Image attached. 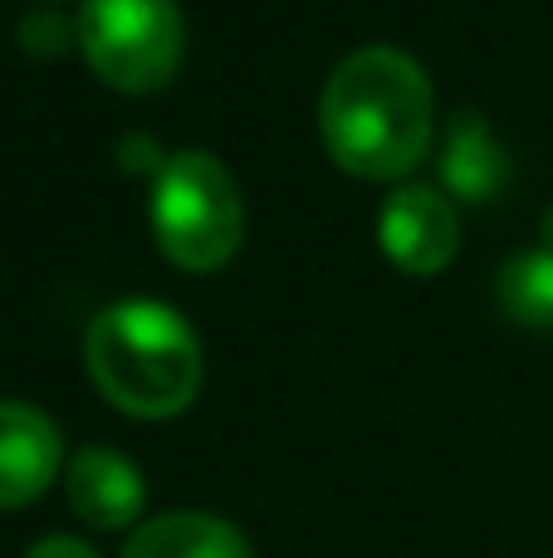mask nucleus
Masks as SVG:
<instances>
[{"mask_svg":"<svg viewBox=\"0 0 553 558\" xmlns=\"http://www.w3.org/2000/svg\"><path fill=\"white\" fill-rule=\"evenodd\" d=\"M437 94L407 49L362 45L333 64L319 98V133L329 157L353 177L392 182L431 153Z\"/></svg>","mask_w":553,"mask_h":558,"instance_id":"nucleus-1","label":"nucleus"},{"mask_svg":"<svg viewBox=\"0 0 553 558\" xmlns=\"http://www.w3.org/2000/svg\"><path fill=\"white\" fill-rule=\"evenodd\" d=\"M94 387L137 422H167L201 392L206 353L196 328L162 299H113L84 333Z\"/></svg>","mask_w":553,"mask_h":558,"instance_id":"nucleus-2","label":"nucleus"},{"mask_svg":"<svg viewBox=\"0 0 553 558\" xmlns=\"http://www.w3.org/2000/svg\"><path fill=\"white\" fill-rule=\"evenodd\" d=\"M152 241L176 270H221L245 241V202L221 157L186 147L172 153L152 177L147 196Z\"/></svg>","mask_w":553,"mask_h":558,"instance_id":"nucleus-3","label":"nucleus"},{"mask_svg":"<svg viewBox=\"0 0 553 558\" xmlns=\"http://www.w3.org/2000/svg\"><path fill=\"white\" fill-rule=\"evenodd\" d=\"M78 49L103 84L123 94L167 88L186 54V20L176 0H84Z\"/></svg>","mask_w":553,"mask_h":558,"instance_id":"nucleus-4","label":"nucleus"},{"mask_svg":"<svg viewBox=\"0 0 553 558\" xmlns=\"http://www.w3.org/2000/svg\"><path fill=\"white\" fill-rule=\"evenodd\" d=\"M378 241L397 270L407 275H441L460 251V216L441 186L402 182L382 196Z\"/></svg>","mask_w":553,"mask_h":558,"instance_id":"nucleus-5","label":"nucleus"},{"mask_svg":"<svg viewBox=\"0 0 553 558\" xmlns=\"http://www.w3.org/2000/svg\"><path fill=\"white\" fill-rule=\"evenodd\" d=\"M64 465L54 416L29 402H0V510L39 500Z\"/></svg>","mask_w":553,"mask_h":558,"instance_id":"nucleus-6","label":"nucleus"},{"mask_svg":"<svg viewBox=\"0 0 553 558\" xmlns=\"http://www.w3.org/2000/svg\"><path fill=\"white\" fill-rule=\"evenodd\" d=\"M69 505L94 530H127L147 505V481L113 446H78L64 465Z\"/></svg>","mask_w":553,"mask_h":558,"instance_id":"nucleus-7","label":"nucleus"},{"mask_svg":"<svg viewBox=\"0 0 553 558\" xmlns=\"http://www.w3.org/2000/svg\"><path fill=\"white\" fill-rule=\"evenodd\" d=\"M123 558H255L250 539L231 520L206 510H167L137 524Z\"/></svg>","mask_w":553,"mask_h":558,"instance_id":"nucleus-8","label":"nucleus"},{"mask_svg":"<svg viewBox=\"0 0 553 558\" xmlns=\"http://www.w3.org/2000/svg\"><path fill=\"white\" fill-rule=\"evenodd\" d=\"M441 172H446L451 192L470 196V202H486V196L500 186V177H505V153H500V143L490 137V128L480 123L476 113L456 118L446 157H441Z\"/></svg>","mask_w":553,"mask_h":558,"instance_id":"nucleus-9","label":"nucleus"},{"mask_svg":"<svg viewBox=\"0 0 553 558\" xmlns=\"http://www.w3.org/2000/svg\"><path fill=\"white\" fill-rule=\"evenodd\" d=\"M495 304L525 328H553V251H519L500 265Z\"/></svg>","mask_w":553,"mask_h":558,"instance_id":"nucleus-10","label":"nucleus"},{"mask_svg":"<svg viewBox=\"0 0 553 558\" xmlns=\"http://www.w3.org/2000/svg\"><path fill=\"white\" fill-rule=\"evenodd\" d=\"M69 39H78V25H69L64 15H49V10H39V15L20 20V45H25L29 54L54 59L59 49L69 45Z\"/></svg>","mask_w":553,"mask_h":558,"instance_id":"nucleus-11","label":"nucleus"},{"mask_svg":"<svg viewBox=\"0 0 553 558\" xmlns=\"http://www.w3.org/2000/svg\"><path fill=\"white\" fill-rule=\"evenodd\" d=\"M25 558H103V554H98L94 544L74 539V534H45L39 544H29Z\"/></svg>","mask_w":553,"mask_h":558,"instance_id":"nucleus-12","label":"nucleus"},{"mask_svg":"<svg viewBox=\"0 0 553 558\" xmlns=\"http://www.w3.org/2000/svg\"><path fill=\"white\" fill-rule=\"evenodd\" d=\"M544 251H553V206H549V216H544Z\"/></svg>","mask_w":553,"mask_h":558,"instance_id":"nucleus-13","label":"nucleus"}]
</instances>
